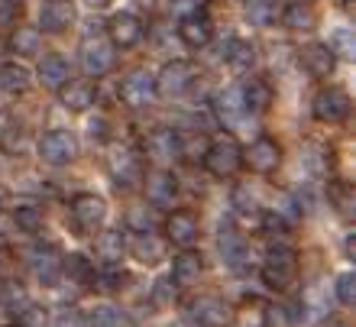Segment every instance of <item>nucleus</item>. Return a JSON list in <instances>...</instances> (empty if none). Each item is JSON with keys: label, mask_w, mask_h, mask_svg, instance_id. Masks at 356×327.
<instances>
[{"label": "nucleus", "mask_w": 356, "mask_h": 327, "mask_svg": "<svg viewBox=\"0 0 356 327\" xmlns=\"http://www.w3.org/2000/svg\"><path fill=\"white\" fill-rule=\"evenodd\" d=\"M259 276H263V282L275 292L291 289V282L298 276V250L289 244H272L263 256Z\"/></svg>", "instance_id": "f257e3e1"}, {"label": "nucleus", "mask_w": 356, "mask_h": 327, "mask_svg": "<svg viewBox=\"0 0 356 327\" xmlns=\"http://www.w3.org/2000/svg\"><path fill=\"white\" fill-rule=\"evenodd\" d=\"M201 162H204V168L214 178H230L243 168V150H240V143L234 136H220V140H214L204 150Z\"/></svg>", "instance_id": "f03ea898"}, {"label": "nucleus", "mask_w": 356, "mask_h": 327, "mask_svg": "<svg viewBox=\"0 0 356 327\" xmlns=\"http://www.w3.org/2000/svg\"><path fill=\"white\" fill-rule=\"evenodd\" d=\"M197 81V65L188 58H172L169 65H162V72L156 75V94L159 97H181L195 88Z\"/></svg>", "instance_id": "7ed1b4c3"}, {"label": "nucleus", "mask_w": 356, "mask_h": 327, "mask_svg": "<svg viewBox=\"0 0 356 327\" xmlns=\"http://www.w3.org/2000/svg\"><path fill=\"white\" fill-rule=\"evenodd\" d=\"M78 56H81V68H85L88 78H104L113 68V62H117V56H113V42L107 36H101V33L85 36Z\"/></svg>", "instance_id": "20e7f679"}, {"label": "nucleus", "mask_w": 356, "mask_h": 327, "mask_svg": "<svg viewBox=\"0 0 356 327\" xmlns=\"http://www.w3.org/2000/svg\"><path fill=\"white\" fill-rule=\"evenodd\" d=\"M146 156L159 168H169L175 159L185 156V140H181L178 130H172V127H156V130H149V136H146Z\"/></svg>", "instance_id": "39448f33"}, {"label": "nucleus", "mask_w": 356, "mask_h": 327, "mask_svg": "<svg viewBox=\"0 0 356 327\" xmlns=\"http://www.w3.org/2000/svg\"><path fill=\"white\" fill-rule=\"evenodd\" d=\"M39 159L46 166H68L78 159V140L68 130H49L39 136Z\"/></svg>", "instance_id": "423d86ee"}, {"label": "nucleus", "mask_w": 356, "mask_h": 327, "mask_svg": "<svg viewBox=\"0 0 356 327\" xmlns=\"http://www.w3.org/2000/svg\"><path fill=\"white\" fill-rule=\"evenodd\" d=\"M72 221L81 234H94L97 227L104 224V217H107V201L101 195H94V191H81V195L72 198Z\"/></svg>", "instance_id": "0eeeda50"}, {"label": "nucleus", "mask_w": 356, "mask_h": 327, "mask_svg": "<svg viewBox=\"0 0 356 327\" xmlns=\"http://www.w3.org/2000/svg\"><path fill=\"white\" fill-rule=\"evenodd\" d=\"M152 97H156V78L146 72V68H133L130 75L120 81V101L127 104V107H146V104H152Z\"/></svg>", "instance_id": "6e6552de"}, {"label": "nucleus", "mask_w": 356, "mask_h": 327, "mask_svg": "<svg viewBox=\"0 0 356 327\" xmlns=\"http://www.w3.org/2000/svg\"><path fill=\"white\" fill-rule=\"evenodd\" d=\"M188 321L195 327H224L230 321V308L217 295H201L188 305Z\"/></svg>", "instance_id": "1a4fd4ad"}, {"label": "nucleus", "mask_w": 356, "mask_h": 327, "mask_svg": "<svg viewBox=\"0 0 356 327\" xmlns=\"http://www.w3.org/2000/svg\"><path fill=\"white\" fill-rule=\"evenodd\" d=\"M350 94L343 91V88H324V91H318V97H314V117H318L321 123H340L347 120L350 113Z\"/></svg>", "instance_id": "9d476101"}, {"label": "nucleus", "mask_w": 356, "mask_h": 327, "mask_svg": "<svg viewBox=\"0 0 356 327\" xmlns=\"http://www.w3.org/2000/svg\"><path fill=\"white\" fill-rule=\"evenodd\" d=\"M298 62L301 68L308 72L311 78H327L334 75V65H337V52H334V46H327V42H308V46L298 52Z\"/></svg>", "instance_id": "9b49d317"}, {"label": "nucleus", "mask_w": 356, "mask_h": 327, "mask_svg": "<svg viewBox=\"0 0 356 327\" xmlns=\"http://www.w3.org/2000/svg\"><path fill=\"white\" fill-rule=\"evenodd\" d=\"M279 162H282V146L272 140V136H259L250 150H243V166H250L256 175H269V172H275Z\"/></svg>", "instance_id": "f8f14e48"}, {"label": "nucleus", "mask_w": 356, "mask_h": 327, "mask_svg": "<svg viewBox=\"0 0 356 327\" xmlns=\"http://www.w3.org/2000/svg\"><path fill=\"white\" fill-rule=\"evenodd\" d=\"M178 36H181V42L188 49H204L214 39V23H211V17L204 10H191L178 23Z\"/></svg>", "instance_id": "ddd939ff"}, {"label": "nucleus", "mask_w": 356, "mask_h": 327, "mask_svg": "<svg viewBox=\"0 0 356 327\" xmlns=\"http://www.w3.org/2000/svg\"><path fill=\"white\" fill-rule=\"evenodd\" d=\"M197 234H201V224L191 211H172L165 217V240L175 246H195L197 244Z\"/></svg>", "instance_id": "4468645a"}, {"label": "nucleus", "mask_w": 356, "mask_h": 327, "mask_svg": "<svg viewBox=\"0 0 356 327\" xmlns=\"http://www.w3.org/2000/svg\"><path fill=\"white\" fill-rule=\"evenodd\" d=\"M143 33L146 29H143V19L136 13H117L107 23V36H111L113 49H133L143 39Z\"/></svg>", "instance_id": "2eb2a0df"}, {"label": "nucleus", "mask_w": 356, "mask_h": 327, "mask_svg": "<svg viewBox=\"0 0 356 327\" xmlns=\"http://www.w3.org/2000/svg\"><path fill=\"white\" fill-rule=\"evenodd\" d=\"M201 272H204V260H201V253L185 246V250L178 253L175 260H172V285L175 289H191L197 279H201Z\"/></svg>", "instance_id": "dca6fc26"}, {"label": "nucleus", "mask_w": 356, "mask_h": 327, "mask_svg": "<svg viewBox=\"0 0 356 327\" xmlns=\"http://www.w3.org/2000/svg\"><path fill=\"white\" fill-rule=\"evenodd\" d=\"M111 178L117 188H136L143 182V159L133 150H120L111 156Z\"/></svg>", "instance_id": "f3484780"}, {"label": "nucleus", "mask_w": 356, "mask_h": 327, "mask_svg": "<svg viewBox=\"0 0 356 327\" xmlns=\"http://www.w3.org/2000/svg\"><path fill=\"white\" fill-rule=\"evenodd\" d=\"M75 23V3L72 0H42L39 10V26L46 33H62Z\"/></svg>", "instance_id": "a211bd4d"}, {"label": "nucleus", "mask_w": 356, "mask_h": 327, "mask_svg": "<svg viewBox=\"0 0 356 327\" xmlns=\"http://www.w3.org/2000/svg\"><path fill=\"white\" fill-rule=\"evenodd\" d=\"M29 266L36 272V279L42 285H56L58 276H62V253L56 246H36L29 253Z\"/></svg>", "instance_id": "6ab92c4d"}, {"label": "nucleus", "mask_w": 356, "mask_h": 327, "mask_svg": "<svg viewBox=\"0 0 356 327\" xmlns=\"http://www.w3.org/2000/svg\"><path fill=\"white\" fill-rule=\"evenodd\" d=\"M220 253H224V262L234 272H246L250 269V246L234 227H224L220 230Z\"/></svg>", "instance_id": "aec40b11"}, {"label": "nucleus", "mask_w": 356, "mask_h": 327, "mask_svg": "<svg viewBox=\"0 0 356 327\" xmlns=\"http://www.w3.org/2000/svg\"><path fill=\"white\" fill-rule=\"evenodd\" d=\"M58 101H62V107H68V111H88V107H94V101H97V88H94L91 81H72L68 78L62 88H58Z\"/></svg>", "instance_id": "412c9836"}, {"label": "nucleus", "mask_w": 356, "mask_h": 327, "mask_svg": "<svg viewBox=\"0 0 356 327\" xmlns=\"http://www.w3.org/2000/svg\"><path fill=\"white\" fill-rule=\"evenodd\" d=\"M214 113L217 120L224 127H236V123L246 117V104H243V94L240 88H224V91L214 97Z\"/></svg>", "instance_id": "4be33fe9"}, {"label": "nucleus", "mask_w": 356, "mask_h": 327, "mask_svg": "<svg viewBox=\"0 0 356 327\" xmlns=\"http://www.w3.org/2000/svg\"><path fill=\"white\" fill-rule=\"evenodd\" d=\"M146 195L152 205H172V198L178 195V178L172 175V168H156L146 178Z\"/></svg>", "instance_id": "5701e85b"}, {"label": "nucleus", "mask_w": 356, "mask_h": 327, "mask_svg": "<svg viewBox=\"0 0 356 327\" xmlns=\"http://www.w3.org/2000/svg\"><path fill=\"white\" fill-rule=\"evenodd\" d=\"M127 253V237L120 230H104L97 240H94V256L104 262V266H117Z\"/></svg>", "instance_id": "b1692460"}, {"label": "nucleus", "mask_w": 356, "mask_h": 327, "mask_svg": "<svg viewBox=\"0 0 356 327\" xmlns=\"http://www.w3.org/2000/svg\"><path fill=\"white\" fill-rule=\"evenodd\" d=\"M240 94H243V104H246V111H253V113H266L272 107V84L266 81V78H250V81L240 88Z\"/></svg>", "instance_id": "393cba45"}, {"label": "nucleus", "mask_w": 356, "mask_h": 327, "mask_svg": "<svg viewBox=\"0 0 356 327\" xmlns=\"http://www.w3.org/2000/svg\"><path fill=\"white\" fill-rule=\"evenodd\" d=\"M130 253L140 262H146V266H156V262H162V253H165V246H162L159 237H152V230H143V234L133 237Z\"/></svg>", "instance_id": "a878e982"}, {"label": "nucleus", "mask_w": 356, "mask_h": 327, "mask_svg": "<svg viewBox=\"0 0 356 327\" xmlns=\"http://www.w3.org/2000/svg\"><path fill=\"white\" fill-rule=\"evenodd\" d=\"M279 19L285 23V29H295V33H308V29H314V10L305 3V0H295V3H289V7L279 13Z\"/></svg>", "instance_id": "bb28decb"}, {"label": "nucleus", "mask_w": 356, "mask_h": 327, "mask_svg": "<svg viewBox=\"0 0 356 327\" xmlns=\"http://www.w3.org/2000/svg\"><path fill=\"white\" fill-rule=\"evenodd\" d=\"M39 81L49 91H58L62 84L68 81V62L62 56H46L39 62Z\"/></svg>", "instance_id": "cd10ccee"}, {"label": "nucleus", "mask_w": 356, "mask_h": 327, "mask_svg": "<svg viewBox=\"0 0 356 327\" xmlns=\"http://www.w3.org/2000/svg\"><path fill=\"white\" fill-rule=\"evenodd\" d=\"M224 58H227V65L234 68V72H250L256 62V46L253 42H243V39H230L224 49Z\"/></svg>", "instance_id": "c85d7f7f"}, {"label": "nucleus", "mask_w": 356, "mask_h": 327, "mask_svg": "<svg viewBox=\"0 0 356 327\" xmlns=\"http://www.w3.org/2000/svg\"><path fill=\"white\" fill-rule=\"evenodd\" d=\"M62 272H65L68 279H75L78 285H94L97 282L94 262H88V256H81V253H72L68 260H62Z\"/></svg>", "instance_id": "c756f323"}, {"label": "nucleus", "mask_w": 356, "mask_h": 327, "mask_svg": "<svg viewBox=\"0 0 356 327\" xmlns=\"http://www.w3.org/2000/svg\"><path fill=\"white\" fill-rule=\"evenodd\" d=\"M29 72L23 65H17V62H3L0 65V91L3 94H23L29 88Z\"/></svg>", "instance_id": "7c9ffc66"}, {"label": "nucleus", "mask_w": 356, "mask_h": 327, "mask_svg": "<svg viewBox=\"0 0 356 327\" xmlns=\"http://www.w3.org/2000/svg\"><path fill=\"white\" fill-rule=\"evenodd\" d=\"M246 19L253 26H272L279 19V0H246Z\"/></svg>", "instance_id": "2f4dec72"}, {"label": "nucleus", "mask_w": 356, "mask_h": 327, "mask_svg": "<svg viewBox=\"0 0 356 327\" xmlns=\"http://www.w3.org/2000/svg\"><path fill=\"white\" fill-rule=\"evenodd\" d=\"M10 49H13L17 56H39V52H42V36H39V29H29V26L13 29Z\"/></svg>", "instance_id": "473e14b6"}, {"label": "nucleus", "mask_w": 356, "mask_h": 327, "mask_svg": "<svg viewBox=\"0 0 356 327\" xmlns=\"http://www.w3.org/2000/svg\"><path fill=\"white\" fill-rule=\"evenodd\" d=\"M327 198L330 205L337 207L340 217H353V207H356V198H353V188L347 185V182H334V185H327Z\"/></svg>", "instance_id": "72a5a7b5"}, {"label": "nucleus", "mask_w": 356, "mask_h": 327, "mask_svg": "<svg viewBox=\"0 0 356 327\" xmlns=\"http://www.w3.org/2000/svg\"><path fill=\"white\" fill-rule=\"evenodd\" d=\"M88 327H130L127 324V314L120 308H111V305H101V308L91 311Z\"/></svg>", "instance_id": "f704fd0d"}, {"label": "nucleus", "mask_w": 356, "mask_h": 327, "mask_svg": "<svg viewBox=\"0 0 356 327\" xmlns=\"http://www.w3.org/2000/svg\"><path fill=\"white\" fill-rule=\"evenodd\" d=\"M13 224L23 230V234H39L42 230V211L33 205H23L13 211Z\"/></svg>", "instance_id": "c9c22d12"}, {"label": "nucleus", "mask_w": 356, "mask_h": 327, "mask_svg": "<svg viewBox=\"0 0 356 327\" xmlns=\"http://www.w3.org/2000/svg\"><path fill=\"white\" fill-rule=\"evenodd\" d=\"M305 168L311 175H324L330 168V150L324 146H305Z\"/></svg>", "instance_id": "e433bc0d"}, {"label": "nucleus", "mask_w": 356, "mask_h": 327, "mask_svg": "<svg viewBox=\"0 0 356 327\" xmlns=\"http://www.w3.org/2000/svg\"><path fill=\"white\" fill-rule=\"evenodd\" d=\"M17 327H49V311L42 305H23L17 311Z\"/></svg>", "instance_id": "4c0bfd02"}, {"label": "nucleus", "mask_w": 356, "mask_h": 327, "mask_svg": "<svg viewBox=\"0 0 356 327\" xmlns=\"http://www.w3.org/2000/svg\"><path fill=\"white\" fill-rule=\"evenodd\" d=\"M49 321H52L49 327H88L85 314L78 308H58L56 314H49Z\"/></svg>", "instance_id": "58836bf2"}, {"label": "nucleus", "mask_w": 356, "mask_h": 327, "mask_svg": "<svg viewBox=\"0 0 356 327\" xmlns=\"http://www.w3.org/2000/svg\"><path fill=\"white\" fill-rule=\"evenodd\" d=\"M337 301L340 305H347V308H353V301H356V276L353 272H343V276H337Z\"/></svg>", "instance_id": "ea45409f"}, {"label": "nucleus", "mask_w": 356, "mask_h": 327, "mask_svg": "<svg viewBox=\"0 0 356 327\" xmlns=\"http://www.w3.org/2000/svg\"><path fill=\"white\" fill-rule=\"evenodd\" d=\"M0 146H3V152H23L26 150V130H19V127H10L3 136H0Z\"/></svg>", "instance_id": "a19ab883"}, {"label": "nucleus", "mask_w": 356, "mask_h": 327, "mask_svg": "<svg viewBox=\"0 0 356 327\" xmlns=\"http://www.w3.org/2000/svg\"><path fill=\"white\" fill-rule=\"evenodd\" d=\"M127 227H130L133 234L152 230V214H149V207H130V214H127Z\"/></svg>", "instance_id": "79ce46f5"}, {"label": "nucleus", "mask_w": 356, "mask_h": 327, "mask_svg": "<svg viewBox=\"0 0 356 327\" xmlns=\"http://www.w3.org/2000/svg\"><path fill=\"white\" fill-rule=\"evenodd\" d=\"M172 295H175V285H172V279H159L156 285H152V301H156V305H169Z\"/></svg>", "instance_id": "37998d69"}, {"label": "nucleus", "mask_w": 356, "mask_h": 327, "mask_svg": "<svg viewBox=\"0 0 356 327\" xmlns=\"http://www.w3.org/2000/svg\"><path fill=\"white\" fill-rule=\"evenodd\" d=\"M3 298H7V308L17 314L23 305H26V295H23V289L19 285H7V292H3Z\"/></svg>", "instance_id": "c03bdc74"}, {"label": "nucleus", "mask_w": 356, "mask_h": 327, "mask_svg": "<svg viewBox=\"0 0 356 327\" xmlns=\"http://www.w3.org/2000/svg\"><path fill=\"white\" fill-rule=\"evenodd\" d=\"M353 237H356V234H350V237H347V244H343V250H347V256H350V260H353V256H356V240H353Z\"/></svg>", "instance_id": "a18cd8bd"}, {"label": "nucleus", "mask_w": 356, "mask_h": 327, "mask_svg": "<svg viewBox=\"0 0 356 327\" xmlns=\"http://www.w3.org/2000/svg\"><path fill=\"white\" fill-rule=\"evenodd\" d=\"M91 10H104V7H111V0H85Z\"/></svg>", "instance_id": "49530a36"}, {"label": "nucleus", "mask_w": 356, "mask_h": 327, "mask_svg": "<svg viewBox=\"0 0 356 327\" xmlns=\"http://www.w3.org/2000/svg\"><path fill=\"white\" fill-rule=\"evenodd\" d=\"M169 327H195L191 321H175V324H169Z\"/></svg>", "instance_id": "de8ad7c7"}, {"label": "nucleus", "mask_w": 356, "mask_h": 327, "mask_svg": "<svg viewBox=\"0 0 356 327\" xmlns=\"http://www.w3.org/2000/svg\"><path fill=\"white\" fill-rule=\"evenodd\" d=\"M327 327H350V324H347V321H330Z\"/></svg>", "instance_id": "09e8293b"}, {"label": "nucleus", "mask_w": 356, "mask_h": 327, "mask_svg": "<svg viewBox=\"0 0 356 327\" xmlns=\"http://www.w3.org/2000/svg\"><path fill=\"white\" fill-rule=\"evenodd\" d=\"M3 244H7V240H3V234H0V250H3Z\"/></svg>", "instance_id": "8fccbe9b"}, {"label": "nucleus", "mask_w": 356, "mask_h": 327, "mask_svg": "<svg viewBox=\"0 0 356 327\" xmlns=\"http://www.w3.org/2000/svg\"><path fill=\"white\" fill-rule=\"evenodd\" d=\"M13 3H19V0H13Z\"/></svg>", "instance_id": "3c124183"}, {"label": "nucleus", "mask_w": 356, "mask_h": 327, "mask_svg": "<svg viewBox=\"0 0 356 327\" xmlns=\"http://www.w3.org/2000/svg\"><path fill=\"white\" fill-rule=\"evenodd\" d=\"M10 327H17V324H10Z\"/></svg>", "instance_id": "603ef678"}]
</instances>
